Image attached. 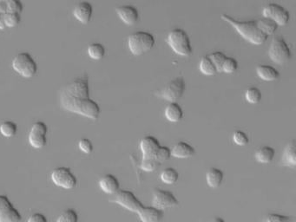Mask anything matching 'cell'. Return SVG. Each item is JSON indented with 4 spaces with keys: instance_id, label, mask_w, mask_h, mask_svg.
Returning a JSON list of instances; mask_svg holds the SVG:
<instances>
[{
    "instance_id": "9",
    "label": "cell",
    "mask_w": 296,
    "mask_h": 222,
    "mask_svg": "<svg viewBox=\"0 0 296 222\" xmlns=\"http://www.w3.org/2000/svg\"><path fill=\"white\" fill-rule=\"evenodd\" d=\"M114 195V198L111 200V202H115L133 213H138V211L144 207L143 203L137 198L134 193L129 190H119Z\"/></svg>"
},
{
    "instance_id": "20",
    "label": "cell",
    "mask_w": 296,
    "mask_h": 222,
    "mask_svg": "<svg viewBox=\"0 0 296 222\" xmlns=\"http://www.w3.org/2000/svg\"><path fill=\"white\" fill-rule=\"evenodd\" d=\"M281 163L282 165L289 168H295L296 166V147L294 141H291L286 145L281 155Z\"/></svg>"
},
{
    "instance_id": "28",
    "label": "cell",
    "mask_w": 296,
    "mask_h": 222,
    "mask_svg": "<svg viewBox=\"0 0 296 222\" xmlns=\"http://www.w3.org/2000/svg\"><path fill=\"white\" fill-rule=\"evenodd\" d=\"M258 26L267 36L272 35L277 30L278 25L269 18H264L257 20Z\"/></svg>"
},
{
    "instance_id": "11",
    "label": "cell",
    "mask_w": 296,
    "mask_h": 222,
    "mask_svg": "<svg viewBox=\"0 0 296 222\" xmlns=\"http://www.w3.org/2000/svg\"><path fill=\"white\" fill-rule=\"evenodd\" d=\"M51 177L53 183L62 189H72L78 183L77 177L67 167L55 168L51 173Z\"/></svg>"
},
{
    "instance_id": "26",
    "label": "cell",
    "mask_w": 296,
    "mask_h": 222,
    "mask_svg": "<svg viewBox=\"0 0 296 222\" xmlns=\"http://www.w3.org/2000/svg\"><path fill=\"white\" fill-rule=\"evenodd\" d=\"M199 69L201 72L203 73L205 76H214L216 74L217 70L215 68L212 61L210 60L209 56H205V57H202L200 63H199Z\"/></svg>"
},
{
    "instance_id": "21",
    "label": "cell",
    "mask_w": 296,
    "mask_h": 222,
    "mask_svg": "<svg viewBox=\"0 0 296 222\" xmlns=\"http://www.w3.org/2000/svg\"><path fill=\"white\" fill-rule=\"evenodd\" d=\"M165 116L171 123H179L183 119V108L177 102H170L165 108Z\"/></svg>"
},
{
    "instance_id": "36",
    "label": "cell",
    "mask_w": 296,
    "mask_h": 222,
    "mask_svg": "<svg viewBox=\"0 0 296 222\" xmlns=\"http://www.w3.org/2000/svg\"><path fill=\"white\" fill-rule=\"evenodd\" d=\"M57 222H78V213L73 209H67L60 214Z\"/></svg>"
},
{
    "instance_id": "7",
    "label": "cell",
    "mask_w": 296,
    "mask_h": 222,
    "mask_svg": "<svg viewBox=\"0 0 296 222\" xmlns=\"http://www.w3.org/2000/svg\"><path fill=\"white\" fill-rule=\"evenodd\" d=\"M185 89L184 79L182 77H178L169 82L156 95L168 102H177L183 96Z\"/></svg>"
},
{
    "instance_id": "22",
    "label": "cell",
    "mask_w": 296,
    "mask_h": 222,
    "mask_svg": "<svg viewBox=\"0 0 296 222\" xmlns=\"http://www.w3.org/2000/svg\"><path fill=\"white\" fill-rule=\"evenodd\" d=\"M256 74L264 81L273 82L280 78L278 70L270 65H259L256 68Z\"/></svg>"
},
{
    "instance_id": "46",
    "label": "cell",
    "mask_w": 296,
    "mask_h": 222,
    "mask_svg": "<svg viewBox=\"0 0 296 222\" xmlns=\"http://www.w3.org/2000/svg\"><path fill=\"white\" fill-rule=\"evenodd\" d=\"M211 222H225L224 219H222V218H220V217H216L215 219H213L212 221Z\"/></svg>"
},
{
    "instance_id": "40",
    "label": "cell",
    "mask_w": 296,
    "mask_h": 222,
    "mask_svg": "<svg viewBox=\"0 0 296 222\" xmlns=\"http://www.w3.org/2000/svg\"><path fill=\"white\" fill-rule=\"evenodd\" d=\"M23 9L24 6L20 0H12L7 2V12H17L21 14Z\"/></svg>"
},
{
    "instance_id": "31",
    "label": "cell",
    "mask_w": 296,
    "mask_h": 222,
    "mask_svg": "<svg viewBox=\"0 0 296 222\" xmlns=\"http://www.w3.org/2000/svg\"><path fill=\"white\" fill-rule=\"evenodd\" d=\"M245 99L250 104H257L261 100V92L256 87L248 88L246 90Z\"/></svg>"
},
{
    "instance_id": "10",
    "label": "cell",
    "mask_w": 296,
    "mask_h": 222,
    "mask_svg": "<svg viewBox=\"0 0 296 222\" xmlns=\"http://www.w3.org/2000/svg\"><path fill=\"white\" fill-rule=\"evenodd\" d=\"M264 18H269L278 26H285L288 24L290 14L287 9L278 4L270 3L262 10Z\"/></svg>"
},
{
    "instance_id": "45",
    "label": "cell",
    "mask_w": 296,
    "mask_h": 222,
    "mask_svg": "<svg viewBox=\"0 0 296 222\" xmlns=\"http://www.w3.org/2000/svg\"><path fill=\"white\" fill-rule=\"evenodd\" d=\"M4 16H5L4 13H0V30H4L5 28H6L5 20H4Z\"/></svg>"
},
{
    "instance_id": "25",
    "label": "cell",
    "mask_w": 296,
    "mask_h": 222,
    "mask_svg": "<svg viewBox=\"0 0 296 222\" xmlns=\"http://www.w3.org/2000/svg\"><path fill=\"white\" fill-rule=\"evenodd\" d=\"M160 178L163 183L172 185L177 182L179 179V174L175 168H166L161 171Z\"/></svg>"
},
{
    "instance_id": "8",
    "label": "cell",
    "mask_w": 296,
    "mask_h": 222,
    "mask_svg": "<svg viewBox=\"0 0 296 222\" xmlns=\"http://www.w3.org/2000/svg\"><path fill=\"white\" fill-rule=\"evenodd\" d=\"M61 95L74 98H89L90 87L89 78L86 75L76 78L72 83L67 84L62 90Z\"/></svg>"
},
{
    "instance_id": "47",
    "label": "cell",
    "mask_w": 296,
    "mask_h": 222,
    "mask_svg": "<svg viewBox=\"0 0 296 222\" xmlns=\"http://www.w3.org/2000/svg\"><path fill=\"white\" fill-rule=\"evenodd\" d=\"M0 1H5V2H9V1H12V0H0Z\"/></svg>"
},
{
    "instance_id": "38",
    "label": "cell",
    "mask_w": 296,
    "mask_h": 222,
    "mask_svg": "<svg viewBox=\"0 0 296 222\" xmlns=\"http://www.w3.org/2000/svg\"><path fill=\"white\" fill-rule=\"evenodd\" d=\"M171 156V150L170 147H165V146H160L157 152L155 155V158L159 163L165 162L167 160L170 159Z\"/></svg>"
},
{
    "instance_id": "44",
    "label": "cell",
    "mask_w": 296,
    "mask_h": 222,
    "mask_svg": "<svg viewBox=\"0 0 296 222\" xmlns=\"http://www.w3.org/2000/svg\"><path fill=\"white\" fill-rule=\"evenodd\" d=\"M7 12V2L0 1V13H6Z\"/></svg>"
},
{
    "instance_id": "16",
    "label": "cell",
    "mask_w": 296,
    "mask_h": 222,
    "mask_svg": "<svg viewBox=\"0 0 296 222\" xmlns=\"http://www.w3.org/2000/svg\"><path fill=\"white\" fill-rule=\"evenodd\" d=\"M160 146H161L160 142L156 137L151 135L144 136L140 141V150L143 154V157H149V156L155 157V155Z\"/></svg>"
},
{
    "instance_id": "17",
    "label": "cell",
    "mask_w": 296,
    "mask_h": 222,
    "mask_svg": "<svg viewBox=\"0 0 296 222\" xmlns=\"http://www.w3.org/2000/svg\"><path fill=\"white\" fill-rule=\"evenodd\" d=\"M99 187L107 195H115L120 190V183L113 174H105L99 180Z\"/></svg>"
},
{
    "instance_id": "32",
    "label": "cell",
    "mask_w": 296,
    "mask_h": 222,
    "mask_svg": "<svg viewBox=\"0 0 296 222\" xmlns=\"http://www.w3.org/2000/svg\"><path fill=\"white\" fill-rule=\"evenodd\" d=\"M4 20L6 27H16L21 21V15L17 12H6L4 16Z\"/></svg>"
},
{
    "instance_id": "24",
    "label": "cell",
    "mask_w": 296,
    "mask_h": 222,
    "mask_svg": "<svg viewBox=\"0 0 296 222\" xmlns=\"http://www.w3.org/2000/svg\"><path fill=\"white\" fill-rule=\"evenodd\" d=\"M275 151L272 147L264 146L258 149L254 153V158L260 163L269 164L275 158Z\"/></svg>"
},
{
    "instance_id": "41",
    "label": "cell",
    "mask_w": 296,
    "mask_h": 222,
    "mask_svg": "<svg viewBox=\"0 0 296 222\" xmlns=\"http://www.w3.org/2000/svg\"><path fill=\"white\" fill-rule=\"evenodd\" d=\"M78 147L84 154H90L92 152L93 145L89 139L82 138L78 141Z\"/></svg>"
},
{
    "instance_id": "15",
    "label": "cell",
    "mask_w": 296,
    "mask_h": 222,
    "mask_svg": "<svg viewBox=\"0 0 296 222\" xmlns=\"http://www.w3.org/2000/svg\"><path fill=\"white\" fill-rule=\"evenodd\" d=\"M92 14V6L86 1L78 3L73 10V15L76 19L83 24H87L90 21Z\"/></svg>"
},
{
    "instance_id": "37",
    "label": "cell",
    "mask_w": 296,
    "mask_h": 222,
    "mask_svg": "<svg viewBox=\"0 0 296 222\" xmlns=\"http://www.w3.org/2000/svg\"><path fill=\"white\" fill-rule=\"evenodd\" d=\"M261 222H293V218L279 213H270Z\"/></svg>"
},
{
    "instance_id": "2",
    "label": "cell",
    "mask_w": 296,
    "mask_h": 222,
    "mask_svg": "<svg viewBox=\"0 0 296 222\" xmlns=\"http://www.w3.org/2000/svg\"><path fill=\"white\" fill-rule=\"evenodd\" d=\"M60 102L63 109L80 115L91 120H96L100 115V107L94 100L89 98H74L61 95Z\"/></svg>"
},
{
    "instance_id": "6",
    "label": "cell",
    "mask_w": 296,
    "mask_h": 222,
    "mask_svg": "<svg viewBox=\"0 0 296 222\" xmlns=\"http://www.w3.org/2000/svg\"><path fill=\"white\" fill-rule=\"evenodd\" d=\"M269 56L274 63L282 65L290 60L292 53L285 39L278 36L273 39L269 46Z\"/></svg>"
},
{
    "instance_id": "18",
    "label": "cell",
    "mask_w": 296,
    "mask_h": 222,
    "mask_svg": "<svg viewBox=\"0 0 296 222\" xmlns=\"http://www.w3.org/2000/svg\"><path fill=\"white\" fill-rule=\"evenodd\" d=\"M142 222H159L163 216L162 211L155 207H143L138 212Z\"/></svg>"
},
{
    "instance_id": "12",
    "label": "cell",
    "mask_w": 296,
    "mask_h": 222,
    "mask_svg": "<svg viewBox=\"0 0 296 222\" xmlns=\"http://www.w3.org/2000/svg\"><path fill=\"white\" fill-rule=\"evenodd\" d=\"M178 204H179L178 200L171 191L157 189L153 192V207H156L160 210L172 208L177 207Z\"/></svg>"
},
{
    "instance_id": "23",
    "label": "cell",
    "mask_w": 296,
    "mask_h": 222,
    "mask_svg": "<svg viewBox=\"0 0 296 222\" xmlns=\"http://www.w3.org/2000/svg\"><path fill=\"white\" fill-rule=\"evenodd\" d=\"M223 172L216 168H211L206 174V182L211 189H217L223 180Z\"/></svg>"
},
{
    "instance_id": "13",
    "label": "cell",
    "mask_w": 296,
    "mask_h": 222,
    "mask_svg": "<svg viewBox=\"0 0 296 222\" xmlns=\"http://www.w3.org/2000/svg\"><path fill=\"white\" fill-rule=\"evenodd\" d=\"M21 214L6 195H0V222H19Z\"/></svg>"
},
{
    "instance_id": "33",
    "label": "cell",
    "mask_w": 296,
    "mask_h": 222,
    "mask_svg": "<svg viewBox=\"0 0 296 222\" xmlns=\"http://www.w3.org/2000/svg\"><path fill=\"white\" fill-rule=\"evenodd\" d=\"M159 163L154 156L143 157L141 162V168L145 172H153L156 170L158 167Z\"/></svg>"
},
{
    "instance_id": "39",
    "label": "cell",
    "mask_w": 296,
    "mask_h": 222,
    "mask_svg": "<svg viewBox=\"0 0 296 222\" xmlns=\"http://www.w3.org/2000/svg\"><path fill=\"white\" fill-rule=\"evenodd\" d=\"M232 138H233L234 143H236L238 146H245V145L248 144V141H249L248 135L242 130L235 131Z\"/></svg>"
},
{
    "instance_id": "27",
    "label": "cell",
    "mask_w": 296,
    "mask_h": 222,
    "mask_svg": "<svg viewBox=\"0 0 296 222\" xmlns=\"http://www.w3.org/2000/svg\"><path fill=\"white\" fill-rule=\"evenodd\" d=\"M46 141H47L46 135L30 130L29 134V142L30 146H32L34 149H42L46 144Z\"/></svg>"
},
{
    "instance_id": "14",
    "label": "cell",
    "mask_w": 296,
    "mask_h": 222,
    "mask_svg": "<svg viewBox=\"0 0 296 222\" xmlns=\"http://www.w3.org/2000/svg\"><path fill=\"white\" fill-rule=\"evenodd\" d=\"M116 12L120 19L127 25H134L138 23L139 12L135 6L129 5L118 6L116 9Z\"/></svg>"
},
{
    "instance_id": "43",
    "label": "cell",
    "mask_w": 296,
    "mask_h": 222,
    "mask_svg": "<svg viewBox=\"0 0 296 222\" xmlns=\"http://www.w3.org/2000/svg\"><path fill=\"white\" fill-rule=\"evenodd\" d=\"M28 222H47V219L42 213H36L30 215Z\"/></svg>"
},
{
    "instance_id": "34",
    "label": "cell",
    "mask_w": 296,
    "mask_h": 222,
    "mask_svg": "<svg viewBox=\"0 0 296 222\" xmlns=\"http://www.w3.org/2000/svg\"><path fill=\"white\" fill-rule=\"evenodd\" d=\"M209 57L210 58V60L212 61V63H214L215 68H216V70L217 72H222L221 71V68H222V64L224 63L225 59H226V56H225L224 53L222 52H220V51H215L213 53H210V55H208Z\"/></svg>"
},
{
    "instance_id": "42",
    "label": "cell",
    "mask_w": 296,
    "mask_h": 222,
    "mask_svg": "<svg viewBox=\"0 0 296 222\" xmlns=\"http://www.w3.org/2000/svg\"><path fill=\"white\" fill-rule=\"evenodd\" d=\"M30 130L36 131V132L42 133V134L46 135L47 131H48V128H47L45 123H43V122H36V123H33Z\"/></svg>"
},
{
    "instance_id": "1",
    "label": "cell",
    "mask_w": 296,
    "mask_h": 222,
    "mask_svg": "<svg viewBox=\"0 0 296 222\" xmlns=\"http://www.w3.org/2000/svg\"><path fill=\"white\" fill-rule=\"evenodd\" d=\"M221 18L225 22H227V24H231L242 39H245L246 41H248L252 45H264L268 40L269 36L264 33L259 28L257 20L238 21L227 14H222Z\"/></svg>"
},
{
    "instance_id": "3",
    "label": "cell",
    "mask_w": 296,
    "mask_h": 222,
    "mask_svg": "<svg viewBox=\"0 0 296 222\" xmlns=\"http://www.w3.org/2000/svg\"><path fill=\"white\" fill-rule=\"evenodd\" d=\"M167 42L171 50L178 56L188 57L192 54L190 39L183 29L176 28L171 30L168 34Z\"/></svg>"
},
{
    "instance_id": "5",
    "label": "cell",
    "mask_w": 296,
    "mask_h": 222,
    "mask_svg": "<svg viewBox=\"0 0 296 222\" xmlns=\"http://www.w3.org/2000/svg\"><path fill=\"white\" fill-rule=\"evenodd\" d=\"M12 69L24 78H30L36 75L38 64L30 53L21 52L13 58Z\"/></svg>"
},
{
    "instance_id": "29",
    "label": "cell",
    "mask_w": 296,
    "mask_h": 222,
    "mask_svg": "<svg viewBox=\"0 0 296 222\" xmlns=\"http://www.w3.org/2000/svg\"><path fill=\"white\" fill-rule=\"evenodd\" d=\"M88 55L90 58L94 60H100L105 57V48L102 44L99 43H93L88 47Z\"/></svg>"
},
{
    "instance_id": "4",
    "label": "cell",
    "mask_w": 296,
    "mask_h": 222,
    "mask_svg": "<svg viewBox=\"0 0 296 222\" xmlns=\"http://www.w3.org/2000/svg\"><path fill=\"white\" fill-rule=\"evenodd\" d=\"M156 45V39L148 31H137L128 38V47L132 55L141 56L150 51Z\"/></svg>"
},
{
    "instance_id": "30",
    "label": "cell",
    "mask_w": 296,
    "mask_h": 222,
    "mask_svg": "<svg viewBox=\"0 0 296 222\" xmlns=\"http://www.w3.org/2000/svg\"><path fill=\"white\" fill-rule=\"evenodd\" d=\"M18 127L17 124L11 121H6L1 123L0 125V133L5 136V137H12L17 134Z\"/></svg>"
},
{
    "instance_id": "35",
    "label": "cell",
    "mask_w": 296,
    "mask_h": 222,
    "mask_svg": "<svg viewBox=\"0 0 296 222\" xmlns=\"http://www.w3.org/2000/svg\"><path fill=\"white\" fill-rule=\"evenodd\" d=\"M237 68H238L237 61L233 57H227L225 59L224 63L222 64L221 71L227 73V74H231V73L236 72Z\"/></svg>"
},
{
    "instance_id": "19",
    "label": "cell",
    "mask_w": 296,
    "mask_h": 222,
    "mask_svg": "<svg viewBox=\"0 0 296 222\" xmlns=\"http://www.w3.org/2000/svg\"><path fill=\"white\" fill-rule=\"evenodd\" d=\"M195 151L191 145L185 141H179L174 145L171 150V156L178 159H187L194 156Z\"/></svg>"
}]
</instances>
